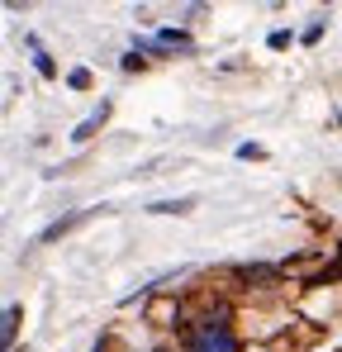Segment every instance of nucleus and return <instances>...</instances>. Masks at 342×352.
I'll return each instance as SVG.
<instances>
[{
	"instance_id": "1",
	"label": "nucleus",
	"mask_w": 342,
	"mask_h": 352,
	"mask_svg": "<svg viewBox=\"0 0 342 352\" xmlns=\"http://www.w3.org/2000/svg\"><path fill=\"white\" fill-rule=\"evenodd\" d=\"M200 352H233V343H228V333H214V329H209V333L200 338Z\"/></svg>"
},
{
	"instance_id": "2",
	"label": "nucleus",
	"mask_w": 342,
	"mask_h": 352,
	"mask_svg": "<svg viewBox=\"0 0 342 352\" xmlns=\"http://www.w3.org/2000/svg\"><path fill=\"white\" fill-rule=\"evenodd\" d=\"M105 110H110V105H100V110H95V115L86 119V124H81V129H76V133H71V138H76V143H81V138H91V133H95V129H100V119H105Z\"/></svg>"
},
{
	"instance_id": "3",
	"label": "nucleus",
	"mask_w": 342,
	"mask_h": 352,
	"mask_svg": "<svg viewBox=\"0 0 342 352\" xmlns=\"http://www.w3.org/2000/svg\"><path fill=\"white\" fill-rule=\"evenodd\" d=\"M14 324H19V309H14V305H10V309H5V348H10V343H14Z\"/></svg>"
},
{
	"instance_id": "4",
	"label": "nucleus",
	"mask_w": 342,
	"mask_h": 352,
	"mask_svg": "<svg viewBox=\"0 0 342 352\" xmlns=\"http://www.w3.org/2000/svg\"><path fill=\"white\" fill-rule=\"evenodd\" d=\"M338 352H342V348H338Z\"/></svg>"
}]
</instances>
